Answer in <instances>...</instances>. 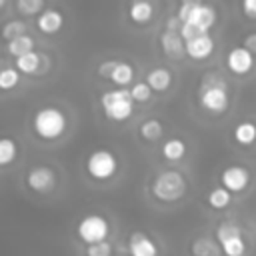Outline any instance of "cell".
<instances>
[{
  "mask_svg": "<svg viewBox=\"0 0 256 256\" xmlns=\"http://www.w3.org/2000/svg\"><path fill=\"white\" fill-rule=\"evenodd\" d=\"M32 130L44 142H54L62 138L68 130V116L58 106H42L32 116Z\"/></svg>",
  "mask_w": 256,
  "mask_h": 256,
  "instance_id": "6da1fadb",
  "label": "cell"
},
{
  "mask_svg": "<svg viewBox=\"0 0 256 256\" xmlns=\"http://www.w3.org/2000/svg\"><path fill=\"white\" fill-rule=\"evenodd\" d=\"M198 102L210 114H224L230 106L228 86H226L224 78H220L216 74H208L198 88Z\"/></svg>",
  "mask_w": 256,
  "mask_h": 256,
  "instance_id": "7a4b0ae2",
  "label": "cell"
},
{
  "mask_svg": "<svg viewBox=\"0 0 256 256\" xmlns=\"http://www.w3.org/2000/svg\"><path fill=\"white\" fill-rule=\"evenodd\" d=\"M150 192L158 202L172 204V202H178L186 196L188 182H186L184 174L178 170H162L154 176Z\"/></svg>",
  "mask_w": 256,
  "mask_h": 256,
  "instance_id": "3957f363",
  "label": "cell"
},
{
  "mask_svg": "<svg viewBox=\"0 0 256 256\" xmlns=\"http://www.w3.org/2000/svg\"><path fill=\"white\" fill-rule=\"evenodd\" d=\"M104 116L110 122H126L134 114V100L128 88H112L100 96Z\"/></svg>",
  "mask_w": 256,
  "mask_h": 256,
  "instance_id": "277c9868",
  "label": "cell"
},
{
  "mask_svg": "<svg viewBox=\"0 0 256 256\" xmlns=\"http://www.w3.org/2000/svg\"><path fill=\"white\" fill-rule=\"evenodd\" d=\"M174 16L182 24H190L202 34H208V30L218 20L216 10L210 4H200V2H182V4H178Z\"/></svg>",
  "mask_w": 256,
  "mask_h": 256,
  "instance_id": "5b68a950",
  "label": "cell"
},
{
  "mask_svg": "<svg viewBox=\"0 0 256 256\" xmlns=\"http://www.w3.org/2000/svg\"><path fill=\"white\" fill-rule=\"evenodd\" d=\"M120 168V160L118 156L108 150V148H98V150H92L86 158V172L90 178L94 180H110Z\"/></svg>",
  "mask_w": 256,
  "mask_h": 256,
  "instance_id": "8992f818",
  "label": "cell"
},
{
  "mask_svg": "<svg viewBox=\"0 0 256 256\" xmlns=\"http://www.w3.org/2000/svg\"><path fill=\"white\" fill-rule=\"evenodd\" d=\"M216 242L224 256H244L248 250L244 232L236 222H222L216 228Z\"/></svg>",
  "mask_w": 256,
  "mask_h": 256,
  "instance_id": "52a82bcc",
  "label": "cell"
},
{
  "mask_svg": "<svg viewBox=\"0 0 256 256\" xmlns=\"http://www.w3.org/2000/svg\"><path fill=\"white\" fill-rule=\"evenodd\" d=\"M108 234H110V224L102 214H86L76 224V236L86 246L104 242L108 238Z\"/></svg>",
  "mask_w": 256,
  "mask_h": 256,
  "instance_id": "ba28073f",
  "label": "cell"
},
{
  "mask_svg": "<svg viewBox=\"0 0 256 256\" xmlns=\"http://www.w3.org/2000/svg\"><path fill=\"white\" fill-rule=\"evenodd\" d=\"M56 184H58V174H56V170L52 166L36 164L26 172V186L32 192L48 194V192H52L56 188Z\"/></svg>",
  "mask_w": 256,
  "mask_h": 256,
  "instance_id": "9c48e42d",
  "label": "cell"
},
{
  "mask_svg": "<svg viewBox=\"0 0 256 256\" xmlns=\"http://www.w3.org/2000/svg\"><path fill=\"white\" fill-rule=\"evenodd\" d=\"M252 180V174L242 164H230L220 172V186H224L228 192H242L248 188Z\"/></svg>",
  "mask_w": 256,
  "mask_h": 256,
  "instance_id": "30bf717a",
  "label": "cell"
},
{
  "mask_svg": "<svg viewBox=\"0 0 256 256\" xmlns=\"http://www.w3.org/2000/svg\"><path fill=\"white\" fill-rule=\"evenodd\" d=\"M126 250L128 256H158V246L156 242L146 234V232H132L126 240Z\"/></svg>",
  "mask_w": 256,
  "mask_h": 256,
  "instance_id": "8fae6325",
  "label": "cell"
},
{
  "mask_svg": "<svg viewBox=\"0 0 256 256\" xmlns=\"http://www.w3.org/2000/svg\"><path fill=\"white\" fill-rule=\"evenodd\" d=\"M226 66H228V70H230L232 74L244 76V74H248V72L254 68V56H252L246 48L236 46V48H232V50L226 54Z\"/></svg>",
  "mask_w": 256,
  "mask_h": 256,
  "instance_id": "7c38bea8",
  "label": "cell"
},
{
  "mask_svg": "<svg viewBox=\"0 0 256 256\" xmlns=\"http://www.w3.org/2000/svg\"><path fill=\"white\" fill-rule=\"evenodd\" d=\"M214 52V38L210 34H200L186 42V56L192 60H206Z\"/></svg>",
  "mask_w": 256,
  "mask_h": 256,
  "instance_id": "4fadbf2b",
  "label": "cell"
},
{
  "mask_svg": "<svg viewBox=\"0 0 256 256\" xmlns=\"http://www.w3.org/2000/svg\"><path fill=\"white\" fill-rule=\"evenodd\" d=\"M36 24L40 32L44 34H56L64 26V14L56 8H44V12L36 18Z\"/></svg>",
  "mask_w": 256,
  "mask_h": 256,
  "instance_id": "5bb4252c",
  "label": "cell"
},
{
  "mask_svg": "<svg viewBox=\"0 0 256 256\" xmlns=\"http://www.w3.org/2000/svg\"><path fill=\"white\" fill-rule=\"evenodd\" d=\"M160 48H162V52H164L166 56H170V58H180V56L186 54V42L180 38L178 32H168V30H164V32L160 34Z\"/></svg>",
  "mask_w": 256,
  "mask_h": 256,
  "instance_id": "9a60e30c",
  "label": "cell"
},
{
  "mask_svg": "<svg viewBox=\"0 0 256 256\" xmlns=\"http://www.w3.org/2000/svg\"><path fill=\"white\" fill-rule=\"evenodd\" d=\"M146 84L152 88V92H166L172 86V72L168 68H152L146 74Z\"/></svg>",
  "mask_w": 256,
  "mask_h": 256,
  "instance_id": "2e32d148",
  "label": "cell"
},
{
  "mask_svg": "<svg viewBox=\"0 0 256 256\" xmlns=\"http://www.w3.org/2000/svg\"><path fill=\"white\" fill-rule=\"evenodd\" d=\"M232 136L240 146H252L256 142V124L250 120H240L234 126Z\"/></svg>",
  "mask_w": 256,
  "mask_h": 256,
  "instance_id": "e0dca14e",
  "label": "cell"
},
{
  "mask_svg": "<svg viewBox=\"0 0 256 256\" xmlns=\"http://www.w3.org/2000/svg\"><path fill=\"white\" fill-rule=\"evenodd\" d=\"M110 80L116 84V88L132 86V84H134V82H132V80H134V68H132V64L118 60V64L114 66V70H112V74H110Z\"/></svg>",
  "mask_w": 256,
  "mask_h": 256,
  "instance_id": "ac0fdd59",
  "label": "cell"
},
{
  "mask_svg": "<svg viewBox=\"0 0 256 256\" xmlns=\"http://www.w3.org/2000/svg\"><path fill=\"white\" fill-rule=\"evenodd\" d=\"M152 14H154V8L150 2H132L128 6V18L130 22L134 24H146L152 20Z\"/></svg>",
  "mask_w": 256,
  "mask_h": 256,
  "instance_id": "d6986e66",
  "label": "cell"
},
{
  "mask_svg": "<svg viewBox=\"0 0 256 256\" xmlns=\"http://www.w3.org/2000/svg\"><path fill=\"white\" fill-rule=\"evenodd\" d=\"M160 152H162V156H164L166 160L178 162V160H182L184 154H186V144H184L182 138L174 136V138H168V140L162 144V150H160Z\"/></svg>",
  "mask_w": 256,
  "mask_h": 256,
  "instance_id": "ffe728a7",
  "label": "cell"
},
{
  "mask_svg": "<svg viewBox=\"0 0 256 256\" xmlns=\"http://www.w3.org/2000/svg\"><path fill=\"white\" fill-rule=\"evenodd\" d=\"M206 202H208V206L214 208V210H224V208H228L230 202H232V192H228L224 186H214V188L208 192Z\"/></svg>",
  "mask_w": 256,
  "mask_h": 256,
  "instance_id": "44dd1931",
  "label": "cell"
},
{
  "mask_svg": "<svg viewBox=\"0 0 256 256\" xmlns=\"http://www.w3.org/2000/svg\"><path fill=\"white\" fill-rule=\"evenodd\" d=\"M6 50H8V54H12L14 58H20V56H24V54H28V52H34V38L28 36V34L18 36V38L6 42Z\"/></svg>",
  "mask_w": 256,
  "mask_h": 256,
  "instance_id": "7402d4cb",
  "label": "cell"
},
{
  "mask_svg": "<svg viewBox=\"0 0 256 256\" xmlns=\"http://www.w3.org/2000/svg\"><path fill=\"white\" fill-rule=\"evenodd\" d=\"M138 134H140V138L146 140V142H156V140L164 134V126H162L160 120L148 118V120H144V122L138 126Z\"/></svg>",
  "mask_w": 256,
  "mask_h": 256,
  "instance_id": "603a6c76",
  "label": "cell"
},
{
  "mask_svg": "<svg viewBox=\"0 0 256 256\" xmlns=\"http://www.w3.org/2000/svg\"><path fill=\"white\" fill-rule=\"evenodd\" d=\"M192 254L194 256H218L220 246L216 240H212L208 236H200L192 242Z\"/></svg>",
  "mask_w": 256,
  "mask_h": 256,
  "instance_id": "cb8c5ba5",
  "label": "cell"
},
{
  "mask_svg": "<svg viewBox=\"0 0 256 256\" xmlns=\"http://www.w3.org/2000/svg\"><path fill=\"white\" fill-rule=\"evenodd\" d=\"M40 60H42V56L36 50L28 52V54L16 58V70L20 74H36L40 70Z\"/></svg>",
  "mask_w": 256,
  "mask_h": 256,
  "instance_id": "d4e9b609",
  "label": "cell"
},
{
  "mask_svg": "<svg viewBox=\"0 0 256 256\" xmlns=\"http://www.w3.org/2000/svg\"><path fill=\"white\" fill-rule=\"evenodd\" d=\"M18 156V144L10 136H0V166H8Z\"/></svg>",
  "mask_w": 256,
  "mask_h": 256,
  "instance_id": "484cf974",
  "label": "cell"
},
{
  "mask_svg": "<svg viewBox=\"0 0 256 256\" xmlns=\"http://www.w3.org/2000/svg\"><path fill=\"white\" fill-rule=\"evenodd\" d=\"M24 34H26V22L24 20H8L0 28V36L6 42H10V40H14L18 36H24Z\"/></svg>",
  "mask_w": 256,
  "mask_h": 256,
  "instance_id": "4316f807",
  "label": "cell"
},
{
  "mask_svg": "<svg viewBox=\"0 0 256 256\" xmlns=\"http://www.w3.org/2000/svg\"><path fill=\"white\" fill-rule=\"evenodd\" d=\"M20 84V72L16 68H0V90L2 92H10Z\"/></svg>",
  "mask_w": 256,
  "mask_h": 256,
  "instance_id": "83f0119b",
  "label": "cell"
},
{
  "mask_svg": "<svg viewBox=\"0 0 256 256\" xmlns=\"http://www.w3.org/2000/svg\"><path fill=\"white\" fill-rule=\"evenodd\" d=\"M44 2L42 0H18L16 2V10L24 16H34V14H42L44 12Z\"/></svg>",
  "mask_w": 256,
  "mask_h": 256,
  "instance_id": "f1b7e54d",
  "label": "cell"
},
{
  "mask_svg": "<svg viewBox=\"0 0 256 256\" xmlns=\"http://www.w3.org/2000/svg\"><path fill=\"white\" fill-rule=\"evenodd\" d=\"M128 90H130V96H132L134 102H148L152 98V88L146 84V80L144 82H134Z\"/></svg>",
  "mask_w": 256,
  "mask_h": 256,
  "instance_id": "f546056e",
  "label": "cell"
},
{
  "mask_svg": "<svg viewBox=\"0 0 256 256\" xmlns=\"http://www.w3.org/2000/svg\"><path fill=\"white\" fill-rule=\"evenodd\" d=\"M86 256H112V244L108 240L86 246Z\"/></svg>",
  "mask_w": 256,
  "mask_h": 256,
  "instance_id": "4dcf8cb0",
  "label": "cell"
},
{
  "mask_svg": "<svg viewBox=\"0 0 256 256\" xmlns=\"http://www.w3.org/2000/svg\"><path fill=\"white\" fill-rule=\"evenodd\" d=\"M116 64H118V60H104V62L98 66V74H100L102 78H110V74H112V70H114Z\"/></svg>",
  "mask_w": 256,
  "mask_h": 256,
  "instance_id": "1f68e13d",
  "label": "cell"
},
{
  "mask_svg": "<svg viewBox=\"0 0 256 256\" xmlns=\"http://www.w3.org/2000/svg\"><path fill=\"white\" fill-rule=\"evenodd\" d=\"M242 48H246L252 56H256V32L244 36V40H242Z\"/></svg>",
  "mask_w": 256,
  "mask_h": 256,
  "instance_id": "d6a6232c",
  "label": "cell"
},
{
  "mask_svg": "<svg viewBox=\"0 0 256 256\" xmlns=\"http://www.w3.org/2000/svg\"><path fill=\"white\" fill-rule=\"evenodd\" d=\"M242 12H244V16H248V18H256V0H244L242 2Z\"/></svg>",
  "mask_w": 256,
  "mask_h": 256,
  "instance_id": "836d02e7",
  "label": "cell"
},
{
  "mask_svg": "<svg viewBox=\"0 0 256 256\" xmlns=\"http://www.w3.org/2000/svg\"><path fill=\"white\" fill-rule=\"evenodd\" d=\"M180 26H182V22H180L176 16H170V18L166 20V30H168V32H180Z\"/></svg>",
  "mask_w": 256,
  "mask_h": 256,
  "instance_id": "e575fe53",
  "label": "cell"
},
{
  "mask_svg": "<svg viewBox=\"0 0 256 256\" xmlns=\"http://www.w3.org/2000/svg\"><path fill=\"white\" fill-rule=\"evenodd\" d=\"M6 6H8V2H6V0H0V10L6 8Z\"/></svg>",
  "mask_w": 256,
  "mask_h": 256,
  "instance_id": "d590c367",
  "label": "cell"
}]
</instances>
